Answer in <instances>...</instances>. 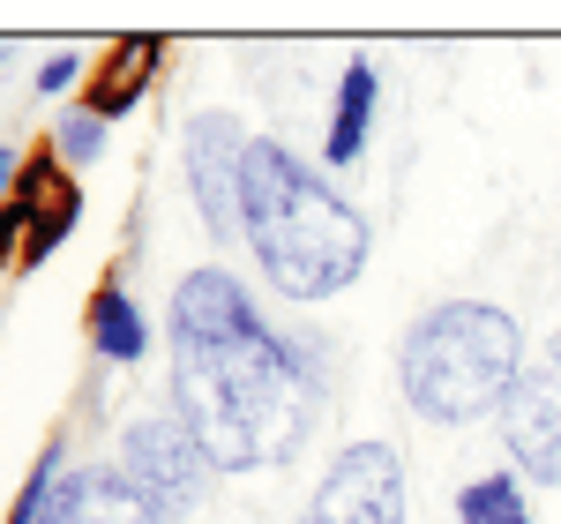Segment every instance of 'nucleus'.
Segmentation results:
<instances>
[{
	"instance_id": "nucleus-1",
	"label": "nucleus",
	"mask_w": 561,
	"mask_h": 524,
	"mask_svg": "<svg viewBox=\"0 0 561 524\" xmlns=\"http://www.w3.org/2000/svg\"><path fill=\"white\" fill-rule=\"evenodd\" d=\"M314 352L262 322L232 270H187L173 285V412L217 472H277L314 428Z\"/></svg>"
},
{
	"instance_id": "nucleus-2",
	"label": "nucleus",
	"mask_w": 561,
	"mask_h": 524,
	"mask_svg": "<svg viewBox=\"0 0 561 524\" xmlns=\"http://www.w3.org/2000/svg\"><path fill=\"white\" fill-rule=\"evenodd\" d=\"M240 240H255V262L270 293L285 300H337L352 277L367 270L375 232L330 180L285 143L255 135L248 143V173H240Z\"/></svg>"
},
{
	"instance_id": "nucleus-3",
	"label": "nucleus",
	"mask_w": 561,
	"mask_h": 524,
	"mask_svg": "<svg viewBox=\"0 0 561 524\" xmlns=\"http://www.w3.org/2000/svg\"><path fill=\"white\" fill-rule=\"evenodd\" d=\"M517 383H524V330L494 300H442L397 345V390L427 428L502 420Z\"/></svg>"
},
{
	"instance_id": "nucleus-4",
	"label": "nucleus",
	"mask_w": 561,
	"mask_h": 524,
	"mask_svg": "<svg viewBox=\"0 0 561 524\" xmlns=\"http://www.w3.org/2000/svg\"><path fill=\"white\" fill-rule=\"evenodd\" d=\"M121 472L135 480V494L158 510V517L173 524L187 510H203L210 502V449L180 428V412H150V420H135L128 435H121Z\"/></svg>"
},
{
	"instance_id": "nucleus-5",
	"label": "nucleus",
	"mask_w": 561,
	"mask_h": 524,
	"mask_svg": "<svg viewBox=\"0 0 561 524\" xmlns=\"http://www.w3.org/2000/svg\"><path fill=\"white\" fill-rule=\"evenodd\" d=\"M300 524H404V457L389 442H352L322 472Z\"/></svg>"
},
{
	"instance_id": "nucleus-6",
	"label": "nucleus",
	"mask_w": 561,
	"mask_h": 524,
	"mask_svg": "<svg viewBox=\"0 0 561 524\" xmlns=\"http://www.w3.org/2000/svg\"><path fill=\"white\" fill-rule=\"evenodd\" d=\"M248 143L232 113H195L187 121V195L217 240H240V173H248Z\"/></svg>"
},
{
	"instance_id": "nucleus-7",
	"label": "nucleus",
	"mask_w": 561,
	"mask_h": 524,
	"mask_svg": "<svg viewBox=\"0 0 561 524\" xmlns=\"http://www.w3.org/2000/svg\"><path fill=\"white\" fill-rule=\"evenodd\" d=\"M502 449L517 457L524 480L561 487V375H524L502 405Z\"/></svg>"
},
{
	"instance_id": "nucleus-8",
	"label": "nucleus",
	"mask_w": 561,
	"mask_h": 524,
	"mask_svg": "<svg viewBox=\"0 0 561 524\" xmlns=\"http://www.w3.org/2000/svg\"><path fill=\"white\" fill-rule=\"evenodd\" d=\"M8 210L23 218V262H45L76 225H83V187H76V173H60L53 150H31L15 195H8Z\"/></svg>"
},
{
	"instance_id": "nucleus-9",
	"label": "nucleus",
	"mask_w": 561,
	"mask_h": 524,
	"mask_svg": "<svg viewBox=\"0 0 561 524\" xmlns=\"http://www.w3.org/2000/svg\"><path fill=\"white\" fill-rule=\"evenodd\" d=\"M38 524H165V517L135 494L121 465H90V472H60Z\"/></svg>"
},
{
	"instance_id": "nucleus-10",
	"label": "nucleus",
	"mask_w": 561,
	"mask_h": 524,
	"mask_svg": "<svg viewBox=\"0 0 561 524\" xmlns=\"http://www.w3.org/2000/svg\"><path fill=\"white\" fill-rule=\"evenodd\" d=\"M375 105H382V76H375V60H345L337 121H330V143H322L330 166H352V158L367 150V135H375Z\"/></svg>"
},
{
	"instance_id": "nucleus-11",
	"label": "nucleus",
	"mask_w": 561,
	"mask_h": 524,
	"mask_svg": "<svg viewBox=\"0 0 561 524\" xmlns=\"http://www.w3.org/2000/svg\"><path fill=\"white\" fill-rule=\"evenodd\" d=\"M158 60H165V45H158V38H128V45H113L83 105L98 113V121H121V113H128L135 98L150 90V76H158Z\"/></svg>"
},
{
	"instance_id": "nucleus-12",
	"label": "nucleus",
	"mask_w": 561,
	"mask_h": 524,
	"mask_svg": "<svg viewBox=\"0 0 561 524\" xmlns=\"http://www.w3.org/2000/svg\"><path fill=\"white\" fill-rule=\"evenodd\" d=\"M90 345H98V360H113V367H135L150 352V322H142V307L113 277L90 293Z\"/></svg>"
},
{
	"instance_id": "nucleus-13",
	"label": "nucleus",
	"mask_w": 561,
	"mask_h": 524,
	"mask_svg": "<svg viewBox=\"0 0 561 524\" xmlns=\"http://www.w3.org/2000/svg\"><path fill=\"white\" fill-rule=\"evenodd\" d=\"M457 524H531V502H524L517 472H486L457 494Z\"/></svg>"
},
{
	"instance_id": "nucleus-14",
	"label": "nucleus",
	"mask_w": 561,
	"mask_h": 524,
	"mask_svg": "<svg viewBox=\"0 0 561 524\" xmlns=\"http://www.w3.org/2000/svg\"><path fill=\"white\" fill-rule=\"evenodd\" d=\"M60 472H68V449H60V442H45V457L31 465V480H23V494H15L8 524H38L45 502H53V487H60Z\"/></svg>"
},
{
	"instance_id": "nucleus-15",
	"label": "nucleus",
	"mask_w": 561,
	"mask_h": 524,
	"mask_svg": "<svg viewBox=\"0 0 561 524\" xmlns=\"http://www.w3.org/2000/svg\"><path fill=\"white\" fill-rule=\"evenodd\" d=\"M98 150H105V121H98L90 105L60 113V128H53V158H60V166H90Z\"/></svg>"
},
{
	"instance_id": "nucleus-16",
	"label": "nucleus",
	"mask_w": 561,
	"mask_h": 524,
	"mask_svg": "<svg viewBox=\"0 0 561 524\" xmlns=\"http://www.w3.org/2000/svg\"><path fill=\"white\" fill-rule=\"evenodd\" d=\"M68 83H76V53H60V60L38 68V90H68Z\"/></svg>"
},
{
	"instance_id": "nucleus-17",
	"label": "nucleus",
	"mask_w": 561,
	"mask_h": 524,
	"mask_svg": "<svg viewBox=\"0 0 561 524\" xmlns=\"http://www.w3.org/2000/svg\"><path fill=\"white\" fill-rule=\"evenodd\" d=\"M15 180H23V158H15V150H8V143H0V203H8V195H15Z\"/></svg>"
},
{
	"instance_id": "nucleus-18",
	"label": "nucleus",
	"mask_w": 561,
	"mask_h": 524,
	"mask_svg": "<svg viewBox=\"0 0 561 524\" xmlns=\"http://www.w3.org/2000/svg\"><path fill=\"white\" fill-rule=\"evenodd\" d=\"M554 367H561V330H554Z\"/></svg>"
}]
</instances>
